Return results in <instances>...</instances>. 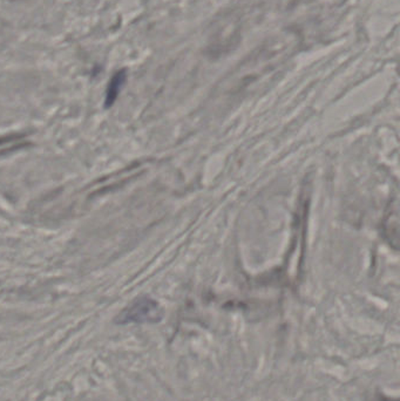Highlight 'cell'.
Returning a JSON list of instances; mask_svg holds the SVG:
<instances>
[{
	"label": "cell",
	"mask_w": 400,
	"mask_h": 401,
	"mask_svg": "<svg viewBox=\"0 0 400 401\" xmlns=\"http://www.w3.org/2000/svg\"><path fill=\"white\" fill-rule=\"evenodd\" d=\"M126 79H127V71L126 69H120L119 72H116V74L113 75L111 81H109V87H107V92H106V108H109L116 101L121 89L125 86Z\"/></svg>",
	"instance_id": "7a4b0ae2"
},
{
	"label": "cell",
	"mask_w": 400,
	"mask_h": 401,
	"mask_svg": "<svg viewBox=\"0 0 400 401\" xmlns=\"http://www.w3.org/2000/svg\"><path fill=\"white\" fill-rule=\"evenodd\" d=\"M23 145H25V143L21 136L4 137V139H0V153L9 152V150H11L12 147H14V148H19V147L23 146Z\"/></svg>",
	"instance_id": "3957f363"
},
{
	"label": "cell",
	"mask_w": 400,
	"mask_h": 401,
	"mask_svg": "<svg viewBox=\"0 0 400 401\" xmlns=\"http://www.w3.org/2000/svg\"><path fill=\"white\" fill-rule=\"evenodd\" d=\"M163 318V310L159 303L141 297L130 303L126 309L116 318V323L120 325L126 324H155Z\"/></svg>",
	"instance_id": "6da1fadb"
}]
</instances>
